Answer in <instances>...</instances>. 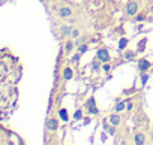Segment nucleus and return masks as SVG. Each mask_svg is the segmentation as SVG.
Wrapping results in <instances>:
<instances>
[{"instance_id":"obj_12","label":"nucleus","mask_w":153,"mask_h":145,"mask_svg":"<svg viewBox=\"0 0 153 145\" xmlns=\"http://www.w3.org/2000/svg\"><path fill=\"white\" fill-rule=\"evenodd\" d=\"M60 117H62V120H68V114H66V109H60Z\"/></svg>"},{"instance_id":"obj_25","label":"nucleus","mask_w":153,"mask_h":145,"mask_svg":"<svg viewBox=\"0 0 153 145\" xmlns=\"http://www.w3.org/2000/svg\"><path fill=\"white\" fill-rule=\"evenodd\" d=\"M0 2H3V0H0Z\"/></svg>"},{"instance_id":"obj_24","label":"nucleus","mask_w":153,"mask_h":145,"mask_svg":"<svg viewBox=\"0 0 153 145\" xmlns=\"http://www.w3.org/2000/svg\"><path fill=\"white\" fill-rule=\"evenodd\" d=\"M104 70L108 72V70H110V66H108V64H104Z\"/></svg>"},{"instance_id":"obj_20","label":"nucleus","mask_w":153,"mask_h":145,"mask_svg":"<svg viewBox=\"0 0 153 145\" xmlns=\"http://www.w3.org/2000/svg\"><path fill=\"white\" fill-rule=\"evenodd\" d=\"M86 51H87V46H86V45L80 46V52H86Z\"/></svg>"},{"instance_id":"obj_21","label":"nucleus","mask_w":153,"mask_h":145,"mask_svg":"<svg viewBox=\"0 0 153 145\" xmlns=\"http://www.w3.org/2000/svg\"><path fill=\"white\" fill-rule=\"evenodd\" d=\"M146 81H147V75H143V78H141V82H143V85L146 84Z\"/></svg>"},{"instance_id":"obj_23","label":"nucleus","mask_w":153,"mask_h":145,"mask_svg":"<svg viewBox=\"0 0 153 145\" xmlns=\"http://www.w3.org/2000/svg\"><path fill=\"white\" fill-rule=\"evenodd\" d=\"M98 66H99V61H98V60H96V61H93V67H95V69H96V67H98Z\"/></svg>"},{"instance_id":"obj_13","label":"nucleus","mask_w":153,"mask_h":145,"mask_svg":"<svg viewBox=\"0 0 153 145\" xmlns=\"http://www.w3.org/2000/svg\"><path fill=\"white\" fill-rule=\"evenodd\" d=\"M72 46H74V43H72V42H68V43H66V46H65V49H66V52H71V49H72Z\"/></svg>"},{"instance_id":"obj_14","label":"nucleus","mask_w":153,"mask_h":145,"mask_svg":"<svg viewBox=\"0 0 153 145\" xmlns=\"http://www.w3.org/2000/svg\"><path fill=\"white\" fill-rule=\"evenodd\" d=\"M125 57H126V58H128V60H129V58H131V60H132V58H134V57H135V54H134V52H132V51H129V52H126V54H125Z\"/></svg>"},{"instance_id":"obj_2","label":"nucleus","mask_w":153,"mask_h":145,"mask_svg":"<svg viewBox=\"0 0 153 145\" xmlns=\"http://www.w3.org/2000/svg\"><path fill=\"white\" fill-rule=\"evenodd\" d=\"M108 58H110V54H108L107 49H99V51H98V60H101V61H107Z\"/></svg>"},{"instance_id":"obj_8","label":"nucleus","mask_w":153,"mask_h":145,"mask_svg":"<svg viewBox=\"0 0 153 145\" xmlns=\"http://www.w3.org/2000/svg\"><path fill=\"white\" fill-rule=\"evenodd\" d=\"M135 144H138V145L144 144V135H137L135 136Z\"/></svg>"},{"instance_id":"obj_9","label":"nucleus","mask_w":153,"mask_h":145,"mask_svg":"<svg viewBox=\"0 0 153 145\" xmlns=\"http://www.w3.org/2000/svg\"><path fill=\"white\" fill-rule=\"evenodd\" d=\"M110 121L113 123V126H119V121H120V120H119V117H117V115H111Z\"/></svg>"},{"instance_id":"obj_6","label":"nucleus","mask_w":153,"mask_h":145,"mask_svg":"<svg viewBox=\"0 0 153 145\" xmlns=\"http://www.w3.org/2000/svg\"><path fill=\"white\" fill-rule=\"evenodd\" d=\"M59 14H60V17H69V15H71V9H68V8H62Z\"/></svg>"},{"instance_id":"obj_22","label":"nucleus","mask_w":153,"mask_h":145,"mask_svg":"<svg viewBox=\"0 0 153 145\" xmlns=\"http://www.w3.org/2000/svg\"><path fill=\"white\" fill-rule=\"evenodd\" d=\"M143 20H144L143 15H138V17H137V21H143Z\"/></svg>"},{"instance_id":"obj_1","label":"nucleus","mask_w":153,"mask_h":145,"mask_svg":"<svg viewBox=\"0 0 153 145\" xmlns=\"http://www.w3.org/2000/svg\"><path fill=\"white\" fill-rule=\"evenodd\" d=\"M20 78V66L17 60L0 52V120L8 118L17 100V82Z\"/></svg>"},{"instance_id":"obj_18","label":"nucleus","mask_w":153,"mask_h":145,"mask_svg":"<svg viewBox=\"0 0 153 145\" xmlns=\"http://www.w3.org/2000/svg\"><path fill=\"white\" fill-rule=\"evenodd\" d=\"M87 105H89V108H90V106H95V99H90V100L87 102Z\"/></svg>"},{"instance_id":"obj_5","label":"nucleus","mask_w":153,"mask_h":145,"mask_svg":"<svg viewBox=\"0 0 153 145\" xmlns=\"http://www.w3.org/2000/svg\"><path fill=\"white\" fill-rule=\"evenodd\" d=\"M47 126H48V129H50V130H56V129H57V126H59V123H57V120H48Z\"/></svg>"},{"instance_id":"obj_15","label":"nucleus","mask_w":153,"mask_h":145,"mask_svg":"<svg viewBox=\"0 0 153 145\" xmlns=\"http://www.w3.org/2000/svg\"><path fill=\"white\" fill-rule=\"evenodd\" d=\"M144 46H146V39H144V40H141V42H140V45H138V49H140V51H141V49H144Z\"/></svg>"},{"instance_id":"obj_17","label":"nucleus","mask_w":153,"mask_h":145,"mask_svg":"<svg viewBox=\"0 0 153 145\" xmlns=\"http://www.w3.org/2000/svg\"><path fill=\"white\" fill-rule=\"evenodd\" d=\"M89 111H90V114H98V108L96 106H90Z\"/></svg>"},{"instance_id":"obj_7","label":"nucleus","mask_w":153,"mask_h":145,"mask_svg":"<svg viewBox=\"0 0 153 145\" xmlns=\"http://www.w3.org/2000/svg\"><path fill=\"white\" fill-rule=\"evenodd\" d=\"M63 75H65V79H71V78H72V70H71L69 67H66L65 72H63Z\"/></svg>"},{"instance_id":"obj_10","label":"nucleus","mask_w":153,"mask_h":145,"mask_svg":"<svg viewBox=\"0 0 153 145\" xmlns=\"http://www.w3.org/2000/svg\"><path fill=\"white\" fill-rule=\"evenodd\" d=\"M69 33H71V29H69L68 26H63V27H62V35L66 36V35H69Z\"/></svg>"},{"instance_id":"obj_4","label":"nucleus","mask_w":153,"mask_h":145,"mask_svg":"<svg viewBox=\"0 0 153 145\" xmlns=\"http://www.w3.org/2000/svg\"><path fill=\"white\" fill-rule=\"evenodd\" d=\"M138 67H140V70H147L150 67V63L147 60H140L138 61Z\"/></svg>"},{"instance_id":"obj_3","label":"nucleus","mask_w":153,"mask_h":145,"mask_svg":"<svg viewBox=\"0 0 153 145\" xmlns=\"http://www.w3.org/2000/svg\"><path fill=\"white\" fill-rule=\"evenodd\" d=\"M137 9H138L137 3H129V5H128V8H126V12H128L129 15H134V14L137 12Z\"/></svg>"},{"instance_id":"obj_19","label":"nucleus","mask_w":153,"mask_h":145,"mask_svg":"<svg viewBox=\"0 0 153 145\" xmlns=\"http://www.w3.org/2000/svg\"><path fill=\"white\" fill-rule=\"evenodd\" d=\"M75 118H76V120L81 118V111H76V112H75Z\"/></svg>"},{"instance_id":"obj_11","label":"nucleus","mask_w":153,"mask_h":145,"mask_svg":"<svg viewBox=\"0 0 153 145\" xmlns=\"http://www.w3.org/2000/svg\"><path fill=\"white\" fill-rule=\"evenodd\" d=\"M126 43H128V40L123 38V39H120V43H119V49H123L125 46H126Z\"/></svg>"},{"instance_id":"obj_16","label":"nucleus","mask_w":153,"mask_h":145,"mask_svg":"<svg viewBox=\"0 0 153 145\" xmlns=\"http://www.w3.org/2000/svg\"><path fill=\"white\" fill-rule=\"evenodd\" d=\"M123 108H125V103H123V102H120V103L116 106V111H122Z\"/></svg>"}]
</instances>
